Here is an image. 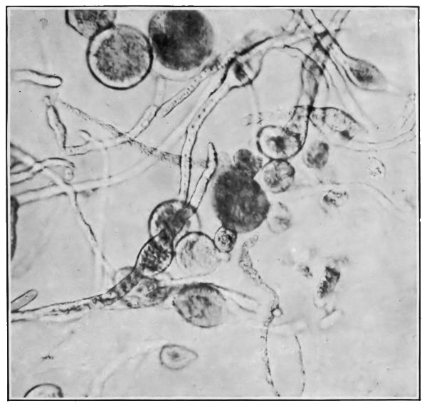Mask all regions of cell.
Listing matches in <instances>:
<instances>
[{
    "label": "cell",
    "instance_id": "3957f363",
    "mask_svg": "<svg viewBox=\"0 0 427 406\" xmlns=\"http://www.w3.org/2000/svg\"><path fill=\"white\" fill-rule=\"evenodd\" d=\"M211 204L221 224L239 234L260 227L271 202L255 178L240 172L231 164L221 169L215 178Z\"/></svg>",
    "mask_w": 427,
    "mask_h": 406
},
{
    "label": "cell",
    "instance_id": "ffe728a7",
    "mask_svg": "<svg viewBox=\"0 0 427 406\" xmlns=\"http://www.w3.org/2000/svg\"><path fill=\"white\" fill-rule=\"evenodd\" d=\"M349 200V194L347 191L334 189L327 191L322 199L325 204L334 208L344 207Z\"/></svg>",
    "mask_w": 427,
    "mask_h": 406
},
{
    "label": "cell",
    "instance_id": "7a4b0ae2",
    "mask_svg": "<svg viewBox=\"0 0 427 406\" xmlns=\"http://www.w3.org/2000/svg\"><path fill=\"white\" fill-rule=\"evenodd\" d=\"M86 60L99 83L114 90H127L148 76L154 55L148 37L141 31L114 24L90 40Z\"/></svg>",
    "mask_w": 427,
    "mask_h": 406
},
{
    "label": "cell",
    "instance_id": "6da1fadb",
    "mask_svg": "<svg viewBox=\"0 0 427 406\" xmlns=\"http://www.w3.org/2000/svg\"><path fill=\"white\" fill-rule=\"evenodd\" d=\"M148 38L154 62L168 78H193L211 61L216 47L214 26L196 9H164L157 11L148 25Z\"/></svg>",
    "mask_w": 427,
    "mask_h": 406
},
{
    "label": "cell",
    "instance_id": "7402d4cb",
    "mask_svg": "<svg viewBox=\"0 0 427 406\" xmlns=\"http://www.w3.org/2000/svg\"><path fill=\"white\" fill-rule=\"evenodd\" d=\"M369 174L372 177H380L384 174L385 167L379 160L371 157L367 166Z\"/></svg>",
    "mask_w": 427,
    "mask_h": 406
},
{
    "label": "cell",
    "instance_id": "ac0fdd59",
    "mask_svg": "<svg viewBox=\"0 0 427 406\" xmlns=\"http://www.w3.org/2000/svg\"><path fill=\"white\" fill-rule=\"evenodd\" d=\"M238 234L232 229L222 225L218 228L212 239L218 252L221 254H229L236 244Z\"/></svg>",
    "mask_w": 427,
    "mask_h": 406
},
{
    "label": "cell",
    "instance_id": "2e32d148",
    "mask_svg": "<svg viewBox=\"0 0 427 406\" xmlns=\"http://www.w3.org/2000/svg\"><path fill=\"white\" fill-rule=\"evenodd\" d=\"M330 157L329 145L322 140L312 142L302 155L303 163L310 169H322L328 162Z\"/></svg>",
    "mask_w": 427,
    "mask_h": 406
},
{
    "label": "cell",
    "instance_id": "5bb4252c",
    "mask_svg": "<svg viewBox=\"0 0 427 406\" xmlns=\"http://www.w3.org/2000/svg\"><path fill=\"white\" fill-rule=\"evenodd\" d=\"M265 222L270 232L280 234L287 231L292 227L293 217L286 204L276 202L271 203Z\"/></svg>",
    "mask_w": 427,
    "mask_h": 406
},
{
    "label": "cell",
    "instance_id": "8fae6325",
    "mask_svg": "<svg viewBox=\"0 0 427 406\" xmlns=\"http://www.w3.org/2000/svg\"><path fill=\"white\" fill-rule=\"evenodd\" d=\"M117 11L112 9H68L65 21L77 33L90 40L115 24Z\"/></svg>",
    "mask_w": 427,
    "mask_h": 406
},
{
    "label": "cell",
    "instance_id": "8992f818",
    "mask_svg": "<svg viewBox=\"0 0 427 406\" xmlns=\"http://www.w3.org/2000/svg\"><path fill=\"white\" fill-rule=\"evenodd\" d=\"M329 53L342 69L347 79L356 88L369 92H381L386 90V77L372 63L346 53L336 44L330 48Z\"/></svg>",
    "mask_w": 427,
    "mask_h": 406
},
{
    "label": "cell",
    "instance_id": "7c38bea8",
    "mask_svg": "<svg viewBox=\"0 0 427 406\" xmlns=\"http://www.w3.org/2000/svg\"><path fill=\"white\" fill-rule=\"evenodd\" d=\"M260 173L265 188L275 194L288 191L295 177V169L288 160H269Z\"/></svg>",
    "mask_w": 427,
    "mask_h": 406
},
{
    "label": "cell",
    "instance_id": "52a82bcc",
    "mask_svg": "<svg viewBox=\"0 0 427 406\" xmlns=\"http://www.w3.org/2000/svg\"><path fill=\"white\" fill-rule=\"evenodd\" d=\"M258 150L269 160H289L302 149V137L287 127L267 125L257 132Z\"/></svg>",
    "mask_w": 427,
    "mask_h": 406
},
{
    "label": "cell",
    "instance_id": "9a60e30c",
    "mask_svg": "<svg viewBox=\"0 0 427 406\" xmlns=\"http://www.w3.org/2000/svg\"><path fill=\"white\" fill-rule=\"evenodd\" d=\"M263 160L259 155L247 148H241L233 155L232 165L240 172L255 178L263 167Z\"/></svg>",
    "mask_w": 427,
    "mask_h": 406
},
{
    "label": "cell",
    "instance_id": "ba28073f",
    "mask_svg": "<svg viewBox=\"0 0 427 406\" xmlns=\"http://www.w3.org/2000/svg\"><path fill=\"white\" fill-rule=\"evenodd\" d=\"M194 215V208L186 201L166 200L157 206L150 216L148 226L150 235L153 236L163 232L175 240Z\"/></svg>",
    "mask_w": 427,
    "mask_h": 406
},
{
    "label": "cell",
    "instance_id": "e0dca14e",
    "mask_svg": "<svg viewBox=\"0 0 427 406\" xmlns=\"http://www.w3.org/2000/svg\"><path fill=\"white\" fill-rule=\"evenodd\" d=\"M14 77L17 80L29 81L48 88H56L62 83V80L60 77L31 70L16 71H14Z\"/></svg>",
    "mask_w": 427,
    "mask_h": 406
},
{
    "label": "cell",
    "instance_id": "44dd1931",
    "mask_svg": "<svg viewBox=\"0 0 427 406\" xmlns=\"http://www.w3.org/2000/svg\"><path fill=\"white\" fill-rule=\"evenodd\" d=\"M38 296L36 290H30L19 296L11 303V311H16L31 302Z\"/></svg>",
    "mask_w": 427,
    "mask_h": 406
},
{
    "label": "cell",
    "instance_id": "4fadbf2b",
    "mask_svg": "<svg viewBox=\"0 0 427 406\" xmlns=\"http://www.w3.org/2000/svg\"><path fill=\"white\" fill-rule=\"evenodd\" d=\"M198 358L197 353L184 345L168 344L163 346L159 353V361L170 370H182Z\"/></svg>",
    "mask_w": 427,
    "mask_h": 406
},
{
    "label": "cell",
    "instance_id": "277c9868",
    "mask_svg": "<svg viewBox=\"0 0 427 406\" xmlns=\"http://www.w3.org/2000/svg\"><path fill=\"white\" fill-rule=\"evenodd\" d=\"M173 305L185 321L201 328L221 325L227 315L226 298L209 283L184 286L174 296Z\"/></svg>",
    "mask_w": 427,
    "mask_h": 406
},
{
    "label": "cell",
    "instance_id": "9c48e42d",
    "mask_svg": "<svg viewBox=\"0 0 427 406\" xmlns=\"http://www.w3.org/2000/svg\"><path fill=\"white\" fill-rule=\"evenodd\" d=\"M308 120L325 134L349 141L362 129V125L347 112L334 107H312Z\"/></svg>",
    "mask_w": 427,
    "mask_h": 406
},
{
    "label": "cell",
    "instance_id": "30bf717a",
    "mask_svg": "<svg viewBox=\"0 0 427 406\" xmlns=\"http://www.w3.org/2000/svg\"><path fill=\"white\" fill-rule=\"evenodd\" d=\"M174 241L163 232L151 236L139 252L136 265L138 274L148 277L166 270L174 259Z\"/></svg>",
    "mask_w": 427,
    "mask_h": 406
},
{
    "label": "cell",
    "instance_id": "5b68a950",
    "mask_svg": "<svg viewBox=\"0 0 427 406\" xmlns=\"http://www.w3.org/2000/svg\"><path fill=\"white\" fill-rule=\"evenodd\" d=\"M222 254L206 234L192 231L184 234L174 244V259L181 271L191 276L209 275L216 270Z\"/></svg>",
    "mask_w": 427,
    "mask_h": 406
},
{
    "label": "cell",
    "instance_id": "d6986e66",
    "mask_svg": "<svg viewBox=\"0 0 427 406\" xmlns=\"http://www.w3.org/2000/svg\"><path fill=\"white\" fill-rule=\"evenodd\" d=\"M63 397V392L58 386L47 383L33 387L24 395L27 400H54Z\"/></svg>",
    "mask_w": 427,
    "mask_h": 406
}]
</instances>
